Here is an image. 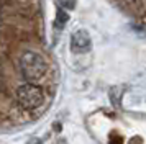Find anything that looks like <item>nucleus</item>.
Instances as JSON below:
<instances>
[{
    "mask_svg": "<svg viewBox=\"0 0 146 144\" xmlns=\"http://www.w3.org/2000/svg\"><path fill=\"white\" fill-rule=\"evenodd\" d=\"M20 71L27 82L36 84L48 74V62L40 52L28 49L20 57Z\"/></svg>",
    "mask_w": 146,
    "mask_h": 144,
    "instance_id": "1",
    "label": "nucleus"
},
{
    "mask_svg": "<svg viewBox=\"0 0 146 144\" xmlns=\"http://www.w3.org/2000/svg\"><path fill=\"white\" fill-rule=\"evenodd\" d=\"M15 95H17V102L20 103L23 110H36L44 102V93L41 90V87H38L36 84H31V82L21 84L17 89Z\"/></svg>",
    "mask_w": 146,
    "mask_h": 144,
    "instance_id": "2",
    "label": "nucleus"
},
{
    "mask_svg": "<svg viewBox=\"0 0 146 144\" xmlns=\"http://www.w3.org/2000/svg\"><path fill=\"white\" fill-rule=\"evenodd\" d=\"M71 49H72V52H86L90 49V36L86 30H77L72 33Z\"/></svg>",
    "mask_w": 146,
    "mask_h": 144,
    "instance_id": "3",
    "label": "nucleus"
},
{
    "mask_svg": "<svg viewBox=\"0 0 146 144\" xmlns=\"http://www.w3.org/2000/svg\"><path fill=\"white\" fill-rule=\"evenodd\" d=\"M118 3L128 13H139L141 8H143V2L141 0H118Z\"/></svg>",
    "mask_w": 146,
    "mask_h": 144,
    "instance_id": "4",
    "label": "nucleus"
},
{
    "mask_svg": "<svg viewBox=\"0 0 146 144\" xmlns=\"http://www.w3.org/2000/svg\"><path fill=\"white\" fill-rule=\"evenodd\" d=\"M69 21V13L66 10H62V8H58V12H56V17H54V28H58V30H62L66 23Z\"/></svg>",
    "mask_w": 146,
    "mask_h": 144,
    "instance_id": "5",
    "label": "nucleus"
},
{
    "mask_svg": "<svg viewBox=\"0 0 146 144\" xmlns=\"http://www.w3.org/2000/svg\"><path fill=\"white\" fill-rule=\"evenodd\" d=\"M56 3H58V7L59 8H62V10H74L76 8V3H77V0H56Z\"/></svg>",
    "mask_w": 146,
    "mask_h": 144,
    "instance_id": "6",
    "label": "nucleus"
}]
</instances>
